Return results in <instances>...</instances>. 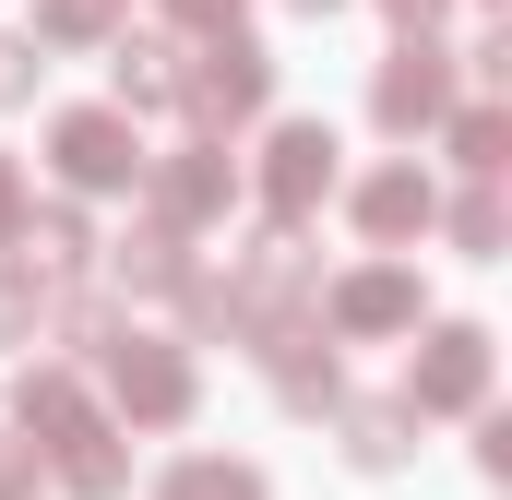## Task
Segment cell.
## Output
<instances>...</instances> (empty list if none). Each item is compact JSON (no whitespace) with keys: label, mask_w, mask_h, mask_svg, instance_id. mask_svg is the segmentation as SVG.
Instances as JSON below:
<instances>
[{"label":"cell","mask_w":512,"mask_h":500,"mask_svg":"<svg viewBox=\"0 0 512 500\" xmlns=\"http://www.w3.org/2000/svg\"><path fill=\"white\" fill-rule=\"evenodd\" d=\"M84 250H96L84 215H48V227H36V262H48V274H84Z\"/></svg>","instance_id":"obj_18"},{"label":"cell","mask_w":512,"mask_h":500,"mask_svg":"<svg viewBox=\"0 0 512 500\" xmlns=\"http://www.w3.org/2000/svg\"><path fill=\"white\" fill-rule=\"evenodd\" d=\"M393 12H405V24H417V36H429V12H441V0H393Z\"/></svg>","instance_id":"obj_23"},{"label":"cell","mask_w":512,"mask_h":500,"mask_svg":"<svg viewBox=\"0 0 512 500\" xmlns=\"http://www.w3.org/2000/svg\"><path fill=\"white\" fill-rule=\"evenodd\" d=\"M298 12H334V0H298Z\"/></svg>","instance_id":"obj_24"},{"label":"cell","mask_w":512,"mask_h":500,"mask_svg":"<svg viewBox=\"0 0 512 500\" xmlns=\"http://www.w3.org/2000/svg\"><path fill=\"white\" fill-rule=\"evenodd\" d=\"M48 155H60L72 191H131V179H143V143H131L120 108H72V120L48 131Z\"/></svg>","instance_id":"obj_3"},{"label":"cell","mask_w":512,"mask_h":500,"mask_svg":"<svg viewBox=\"0 0 512 500\" xmlns=\"http://www.w3.org/2000/svg\"><path fill=\"white\" fill-rule=\"evenodd\" d=\"M120 24V0H48L36 12V36H60V48H84V36H108Z\"/></svg>","instance_id":"obj_17"},{"label":"cell","mask_w":512,"mask_h":500,"mask_svg":"<svg viewBox=\"0 0 512 500\" xmlns=\"http://www.w3.org/2000/svg\"><path fill=\"white\" fill-rule=\"evenodd\" d=\"M24 227V179H12V155H0V239Z\"/></svg>","instance_id":"obj_22"},{"label":"cell","mask_w":512,"mask_h":500,"mask_svg":"<svg viewBox=\"0 0 512 500\" xmlns=\"http://www.w3.org/2000/svg\"><path fill=\"white\" fill-rule=\"evenodd\" d=\"M429 215H441V203H429V179H417V167H382V179L358 191V227H370V239H417Z\"/></svg>","instance_id":"obj_10"},{"label":"cell","mask_w":512,"mask_h":500,"mask_svg":"<svg viewBox=\"0 0 512 500\" xmlns=\"http://www.w3.org/2000/svg\"><path fill=\"white\" fill-rule=\"evenodd\" d=\"M36 72H48V60H36V36H0V108H12V96H36Z\"/></svg>","instance_id":"obj_20"},{"label":"cell","mask_w":512,"mask_h":500,"mask_svg":"<svg viewBox=\"0 0 512 500\" xmlns=\"http://www.w3.org/2000/svg\"><path fill=\"white\" fill-rule=\"evenodd\" d=\"M262 96H274V60L262 48H239V36H215L191 72H179V108L203 131H239V120H262Z\"/></svg>","instance_id":"obj_2"},{"label":"cell","mask_w":512,"mask_h":500,"mask_svg":"<svg viewBox=\"0 0 512 500\" xmlns=\"http://www.w3.org/2000/svg\"><path fill=\"white\" fill-rule=\"evenodd\" d=\"M120 108H179V48L167 36H131L120 48Z\"/></svg>","instance_id":"obj_13"},{"label":"cell","mask_w":512,"mask_h":500,"mask_svg":"<svg viewBox=\"0 0 512 500\" xmlns=\"http://www.w3.org/2000/svg\"><path fill=\"white\" fill-rule=\"evenodd\" d=\"M334 322H346V334H393V322H417V274H346V286H334Z\"/></svg>","instance_id":"obj_9"},{"label":"cell","mask_w":512,"mask_h":500,"mask_svg":"<svg viewBox=\"0 0 512 500\" xmlns=\"http://www.w3.org/2000/svg\"><path fill=\"white\" fill-rule=\"evenodd\" d=\"M227 203V155H167L155 167V227H203Z\"/></svg>","instance_id":"obj_8"},{"label":"cell","mask_w":512,"mask_h":500,"mask_svg":"<svg viewBox=\"0 0 512 500\" xmlns=\"http://www.w3.org/2000/svg\"><path fill=\"white\" fill-rule=\"evenodd\" d=\"M120 286H131V298H179V286H191L179 227H131V239H120Z\"/></svg>","instance_id":"obj_11"},{"label":"cell","mask_w":512,"mask_h":500,"mask_svg":"<svg viewBox=\"0 0 512 500\" xmlns=\"http://www.w3.org/2000/svg\"><path fill=\"white\" fill-rule=\"evenodd\" d=\"M453 239H465V250H501V191H489V179L453 203Z\"/></svg>","instance_id":"obj_19"},{"label":"cell","mask_w":512,"mask_h":500,"mask_svg":"<svg viewBox=\"0 0 512 500\" xmlns=\"http://www.w3.org/2000/svg\"><path fill=\"white\" fill-rule=\"evenodd\" d=\"M262 346H274V393H286L298 417L334 405V346H322V334H262Z\"/></svg>","instance_id":"obj_12"},{"label":"cell","mask_w":512,"mask_h":500,"mask_svg":"<svg viewBox=\"0 0 512 500\" xmlns=\"http://www.w3.org/2000/svg\"><path fill=\"white\" fill-rule=\"evenodd\" d=\"M501 143H512V120H501V108H465V120H453V155H465L477 179H501Z\"/></svg>","instance_id":"obj_16"},{"label":"cell","mask_w":512,"mask_h":500,"mask_svg":"<svg viewBox=\"0 0 512 500\" xmlns=\"http://www.w3.org/2000/svg\"><path fill=\"white\" fill-rule=\"evenodd\" d=\"M382 131H429L441 108H453V72H441V48H393V72H382Z\"/></svg>","instance_id":"obj_7"},{"label":"cell","mask_w":512,"mask_h":500,"mask_svg":"<svg viewBox=\"0 0 512 500\" xmlns=\"http://www.w3.org/2000/svg\"><path fill=\"white\" fill-rule=\"evenodd\" d=\"M477 393H489V334H477V322H441L429 358L405 370V417H453V405H477Z\"/></svg>","instance_id":"obj_4"},{"label":"cell","mask_w":512,"mask_h":500,"mask_svg":"<svg viewBox=\"0 0 512 500\" xmlns=\"http://www.w3.org/2000/svg\"><path fill=\"white\" fill-rule=\"evenodd\" d=\"M405 429H417L405 405H358V417H346V453H358V465H405V453H417Z\"/></svg>","instance_id":"obj_14"},{"label":"cell","mask_w":512,"mask_h":500,"mask_svg":"<svg viewBox=\"0 0 512 500\" xmlns=\"http://www.w3.org/2000/svg\"><path fill=\"white\" fill-rule=\"evenodd\" d=\"M36 310H48L36 262H0V346H24V334H36Z\"/></svg>","instance_id":"obj_15"},{"label":"cell","mask_w":512,"mask_h":500,"mask_svg":"<svg viewBox=\"0 0 512 500\" xmlns=\"http://www.w3.org/2000/svg\"><path fill=\"white\" fill-rule=\"evenodd\" d=\"M108 381H120V405L143 417V429H179V417H191V358H179V346L120 334V346H108Z\"/></svg>","instance_id":"obj_6"},{"label":"cell","mask_w":512,"mask_h":500,"mask_svg":"<svg viewBox=\"0 0 512 500\" xmlns=\"http://www.w3.org/2000/svg\"><path fill=\"white\" fill-rule=\"evenodd\" d=\"M12 417H24V429H36V441L60 453V477H72L84 500H108V489H120V441H108V429L84 417L72 370H24V381H12Z\"/></svg>","instance_id":"obj_1"},{"label":"cell","mask_w":512,"mask_h":500,"mask_svg":"<svg viewBox=\"0 0 512 500\" xmlns=\"http://www.w3.org/2000/svg\"><path fill=\"white\" fill-rule=\"evenodd\" d=\"M167 12H179L191 36H239V0H167Z\"/></svg>","instance_id":"obj_21"},{"label":"cell","mask_w":512,"mask_h":500,"mask_svg":"<svg viewBox=\"0 0 512 500\" xmlns=\"http://www.w3.org/2000/svg\"><path fill=\"white\" fill-rule=\"evenodd\" d=\"M322 191H334V131H322V120H286L274 143H262V203H274V227H298Z\"/></svg>","instance_id":"obj_5"}]
</instances>
